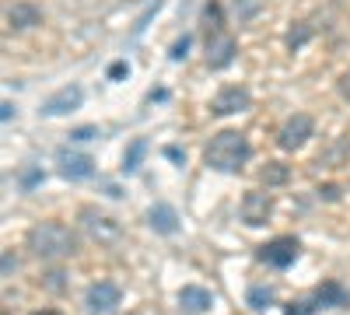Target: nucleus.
<instances>
[{
	"mask_svg": "<svg viewBox=\"0 0 350 315\" xmlns=\"http://www.w3.org/2000/svg\"><path fill=\"white\" fill-rule=\"evenodd\" d=\"M11 116H14V105H11V102H4V105H0V120H4V123H8Z\"/></svg>",
	"mask_w": 350,
	"mask_h": 315,
	"instance_id": "obj_29",
	"label": "nucleus"
},
{
	"mask_svg": "<svg viewBox=\"0 0 350 315\" xmlns=\"http://www.w3.org/2000/svg\"><path fill=\"white\" fill-rule=\"evenodd\" d=\"M36 182H42V172H39V168H25V172H21V186L32 189Z\"/></svg>",
	"mask_w": 350,
	"mask_h": 315,
	"instance_id": "obj_23",
	"label": "nucleus"
},
{
	"mask_svg": "<svg viewBox=\"0 0 350 315\" xmlns=\"http://www.w3.org/2000/svg\"><path fill=\"white\" fill-rule=\"evenodd\" d=\"M312 130H315V123H312L308 112H295V116L284 120V126H280V133H277V144H280L284 151H298V148L308 144Z\"/></svg>",
	"mask_w": 350,
	"mask_h": 315,
	"instance_id": "obj_4",
	"label": "nucleus"
},
{
	"mask_svg": "<svg viewBox=\"0 0 350 315\" xmlns=\"http://www.w3.org/2000/svg\"><path fill=\"white\" fill-rule=\"evenodd\" d=\"M336 92H340V98H347V102H350V67L336 77Z\"/></svg>",
	"mask_w": 350,
	"mask_h": 315,
	"instance_id": "obj_24",
	"label": "nucleus"
},
{
	"mask_svg": "<svg viewBox=\"0 0 350 315\" xmlns=\"http://www.w3.org/2000/svg\"><path fill=\"white\" fill-rule=\"evenodd\" d=\"M28 249H32L39 260H67V256L74 252V235L70 228L60 224V221H42L36 224L32 232H28Z\"/></svg>",
	"mask_w": 350,
	"mask_h": 315,
	"instance_id": "obj_2",
	"label": "nucleus"
},
{
	"mask_svg": "<svg viewBox=\"0 0 350 315\" xmlns=\"http://www.w3.org/2000/svg\"><path fill=\"white\" fill-rule=\"evenodd\" d=\"M36 315H60V312H53V308H42V312H36Z\"/></svg>",
	"mask_w": 350,
	"mask_h": 315,
	"instance_id": "obj_32",
	"label": "nucleus"
},
{
	"mask_svg": "<svg viewBox=\"0 0 350 315\" xmlns=\"http://www.w3.org/2000/svg\"><path fill=\"white\" fill-rule=\"evenodd\" d=\"M315 305H323V308H347L350 305V291L343 288L340 280H326V284H319V288H315Z\"/></svg>",
	"mask_w": 350,
	"mask_h": 315,
	"instance_id": "obj_13",
	"label": "nucleus"
},
{
	"mask_svg": "<svg viewBox=\"0 0 350 315\" xmlns=\"http://www.w3.org/2000/svg\"><path fill=\"white\" fill-rule=\"evenodd\" d=\"M249 305H252L256 312L270 308V305H273V288H267V284H252V288H249Z\"/></svg>",
	"mask_w": 350,
	"mask_h": 315,
	"instance_id": "obj_19",
	"label": "nucleus"
},
{
	"mask_svg": "<svg viewBox=\"0 0 350 315\" xmlns=\"http://www.w3.org/2000/svg\"><path fill=\"white\" fill-rule=\"evenodd\" d=\"M4 315H8V312H4Z\"/></svg>",
	"mask_w": 350,
	"mask_h": 315,
	"instance_id": "obj_34",
	"label": "nucleus"
},
{
	"mask_svg": "<svg viewBox=\"0 0 350 315\" xmlns=\"http://www.w3.org/2000/svg\"><path fill=\"white\" fill-rule=\"evenodd\" d=\"M84 102V88H77V84H67V88L53 92L46 102H42V116H67V112L81 109Z\"/></svg>",
	"mask_w": 350,
	"mask_h": 315,
	"instance_id": "obj_11",
	"label": "nucleus"
},
{
	"mask_svg": "<svg viewBox=\"0 0 350 315\" xmlns=\"http://www.w3.org/2000/svg\"><path fill=\"white\" fill-rule=\"evenodd\" d=\"M148 224L154 228L158 235H175V232H179V214H175L172 204H154L148 210Z\"/></svg>",
	"mask_w": 350,
	"mask_h": 315,
	"instance_id": "obj_14",
	"label": "nucleus"
},
{
	"mask_svg": "<svg viewBox=\"0 0 350 315\" xmlns=\"http://www.w3.org/2000/svg\"><path fill=\"white\" fill-rule=\"evenodd\" d=\"M249 154H252V148H249V140H245V133H239V130H221V133H214L211 137V144H207V165L214 168V172H242V165L249 161Z\"/></svg>",
	"mask_w": 350,
	"mask_h": 315,
	"instance_id": "obj_1",
	"label": "nucleus"
},
{
	"mask_svg": "<svg viewBox=\"0 0 350 315\" xmlns=\"http://www.w3.org/2000/svg\"><path fill=\"white\" fill-rule=\"evenodd\" d=\"M116 305H120V288H116V284H109V280L92 284V288H88V295H84L88 315H105V312H112Z\"/></svg>",
	"mask_w": 350,
	"mask_h": 315,
	"instance_id": "obj_8",
	"label": "nucleus"
},
{
	"mask_svg": "<svg viewBox=\"0 0 350 315\" xmlns=\"http://www.w3.org/2000/svg\"><path fill=\"white\" fill-rule=\"evenodd\" d=\"M56 165H60V176L64 179H92L95 176V161L81 154V151H70V148H60L56 151Z\"/></svg>",
	"mask_w": 350,
	"mask_h": 315,
	"instance_id": "obj_7",
	"label": "nucleus"
},
{
	"mask_svg": "<svg viewBox=\"0 0 350 315\" xmlns=\"http://www.w3.org/2000/svg\"><path fill=\"white\" fill-rule=\"evenodd\" d=\"M319 305H312V301H291L287 305V315H312Z\"/></svg>",
	"mask_w": 350,
	"mask_h": 315,
	"instance_id": "obj_22",
	"label": "nucleus"
},
{
	"mask_svg": "<svg viewBox=\"0 0 350 315\" xmlns=\"http://www.w3.org/2000/svg\"><path fill=\"white\" fill-rule=\"evenodd\" d=\"M81 224H84V232L92 235L95 242H102V245H112L116 238H120V224H116V217L98 214L95 207H84L81 210Z\"/></svg>",
	"mask_w": 350,
	"mask_h": 315,
	"instance_id": "obj_6",
	"label": "nucleus"
},
{
	"mask_svg": "<svg viewBox=\"0 0 350 315\" xmlns=\"http://www.w3.org/2000/svg\"><path fill=\"white\" fill-rule=\"evenodd\" d=\"M144 154H148V140L137 137L133 144L126 148V154H123V172H137V168H140V161H144Z\"/></svg>",
	"mask_w": 350,
	"mask_h": 315,
	"instance_id": "obj_17",
	"label": "nucleus"
},
{
	"mask_svg": "<svg viewBox=\"0 0 350 315\" xmlns=\"http://www.w3.org/2000/svg\"><path fill=\"white\" fill-rule=\"evenodd\" d=\"M298 238H291V235H280V238H273V242H267L259 249V260L267 263V266H277V270H287L291 263L298 260Z\"/></svg>",
	"mask_w": 350,
	"mask_h": 315,
	"instance_id": "obj_5",
	"label": "nucleus"
},
{
	"mask_svg": "<svg viewBox=\"0 0 350 315\" xmlns=\"http://www.w3.org/2000/svg\"><path fill=\"white\" fill-rule=\"evenodd\" d=\"M347 154H350V140H343V137H336L333 144L319 154V165H326V168H340L343 161H347Z\"/></svg>",
	"mask_w": 350,
	"mask_h": 315,
	"instance_id": "obj_16",
	"label": "nucleus"
},
{
	"mask_svg": "<svg viewBox=\"0 0 350 315\" xmlns=\"http://www.w3.org/2000/svg\"><path fill=\"white\" fill-rule=\"evenodd\" d=\"M270 214H273V200H270V193L249 189V193L242 196V221H245L249 228L267 224V221H270Z\"/></svg>",
	"mask_w": 350,
	"mask_h": 315,
	"instance_id": "obj_10",
	"label": "nucleus"
},
{
	"mask_svg": "<svg viewBox=\"0 0 350 315\" xmlns=\"http://www.w3.org/2000/svg\"><path fill=\"white\" fill-rule=\"evenodd\" d=\"M319 196H326V200H336V196H340V189H336V186H323V189H319Z\"/></svg>",
	"mask_w": 350,
	"mask_h": 315,
	"instance_id": "obj_30",
	"label": "nucleus"
},
{
	"mask_svg": "<svg viewBox=\"0 0 350 315\" xmlns=\"http://www.w3.org/2000/svg\"><path fill=\"white\" fill-rule=\"evenodd\" d=\"M39 21H42V11H39L36 4H14V8H8V25L18 28V32H25V28H36Z\"/></svg>",
	"mask_w": 350,
	"mask_h": 315,
	"instance_id": "obj_15",
	"label": "nucleus"
},
{
	"mask_svg": "<svg viewBox=\"0 0 350 315\" xmlns=\"http://www.w3.org/2000/svg\"><path fill=\"white\" fill-rule=\"evenodd\" d=\"M123 74H130V67H126L123 60H120V64H112V67H109V77H123Z\"/></svg>",
	"mask_w": 350,
	"mask_h": 315,
	"instance_id": "obj_27",
	"label": "nucleus"
},
{
	"mask_svg": "<svg viewBox=\"0 0 350 315\" xmlns=\"http://www.w3.org/2000/svg\"><path fill=\"white\" fill-rule=\"evenodd\" d=\"M291 179V168L280 165V161H267V168H262V182L267 186H284Z\"/></svg>",
	"mask_w": 350,
	"mask_h": 315,
	"instance_id": "obj_18",
	"label": "nucleus"
},
{
	"mask_svg": "<svg viewBox=\"0 0 350 315\" xmlns=\"http://www.w3.org/2000/svg\"><path fill=\"white\" fill-rule=\"evenodd\" d=\"M308 36H312V25L298 21V25L287 32V46H291V49H298V46H305V42H308Z\"/></svg>",
	"mask_w": 350,
	"mask_h": 315,
	"instance_id": "obj_20",
	"label": "nucleus"
},
{
	"mask_svg": "<svg viewBox=\"0 0 350 315\" xmlns=\"http://www.w3.org/2000/svg\"><path fill=\"white\" fill-rule=\"evenodd\" d=\"M256 8H259L256 0H235V14H239V21H242V18H252Z\"/></svg>",
	"mask_w": 350,
	"mask_h": 315,
	"instance_id": "obj_21",
	"label": "nucleus"
},
{
	"mask_svg": "<svg viewBox=\"0 0 350 315\" xmlns=\"http://www.w3.org/2000/svg\"><path fill=\"white\" fill-rule=\"evenodd\" d=\"M186 49H189V36H183L179 42L172 46V60H183V56H186Z\"/></svg>",
	"mask_w": 350,
	"mask_h": 315,
	"instance_id": "obj_25",
	"label": "nucleus"
},
{
	"mask_svg": "<svg viewBox=\"0 0 350 315\" xmlns=\"http://www.w3.org/2000/svg\"><path fill=\"white\" fill-rule=\"evenodd\" d=\"M165 154H168V158H172V161H186V154H183V151H179V148H168V151H165Z\"/></svg>",
	"mask_w": 350,
	"mask_h": 315,
	"instance_id": "obj_31",
	"label": "nucleus"
},
{
	"mask_svg": "<svg viewBox=\"0 0 350 315\" xmlns=\"http://www.w3.org/2000/svg\"><path fill=\"white\" fill-rule=\"evenodd\" d=\"M235 53H239L235 36H231L224 25H211L207 28V67L211 70H224L231 60H235Z\"/></svg>",
	"mask_w": 350,
	"mask_h": 315,
	"instance_id": "obj_3",
	"label": "nucleus"
},
{
	"mask_svg": "<svg viewBox=\"0 0 350 315\" xmlns=\"http://www.w3.org/2000/svg\"><path fill=\"white\" fill-rule=\"evenodd\" d=\"M18 266V260H14V256L11 252H4V277H11V270Z\"/></svg>",
	"mask_w": 350,
	"mask_h": 315,
	"instance_id": "obj_28",
	"label": "nucleus"
},
{
	"mask_svg": "<svg viewBox=\"0 0 350 315\" xmlns=\"http://www.w3.org/2000/svg\"><path fill=\"white\" fill-rule=\"evenodd\" d=\"M252 102V95L242 88V84H228V88L217 92V98L211 102V112L214 116H235V112H245Z\"/></svg>",
	"mask_w": 350,
	"mask_h": 315,
	"instance_id": "obj_9",
	"label": "nucleus"
},
{
	"mask_svg": "<svg viewBox=\"0 0 350 315\" xmlns=\"http://www.w3.org/2000/svg\"><path fill=\"white\" fill-rule=\"evenodd\" d=\"M70 137H74V140H92V137H98V130H95V126H81V130H74Z\"/></svg>",
	"mask_w": 350,
	"mask_h": 315,
	"instance_id": "obj_26",
	"label": "nucleus"
},
{
	"mask_svg": "<svg viewBox=\"0 0 350 315\" xmlns=\"http://www.w3.org/2000/svg\"><path fill=\"white\" fill-rule=\"evenodd\" d=\"M130 315H137V312H130Z\"/></svg>",
	"mask_w": 350,
	"mask_h": 315,
	"instance_id": "obj_33",
	"label": "nucleus"
},
{
	"mask_svg": "<svg viewBox=\"0 0 350 315\" xmlns=\"http://www.w3.org/2000/svg\"><path fill=\"white\" fill-rule=\"evenodd\" d=\"M179 305H183V312H189V315H203V312H211L214 295H211L207 288H196V284H189V288L179 291Z\"/></svg>",
	"mask_w": 350,
	"mask_h": 315,
	"instance_id": "obj_12",
	"label": "nucleus"
}]
</instances>
